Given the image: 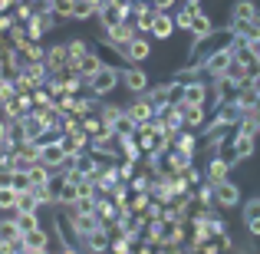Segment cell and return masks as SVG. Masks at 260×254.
<instances>
[{
	"label": "cell",
	"mask_w": 260,
	"mask_h": 254,
	"mask_svg": "<svg viewBox=\"0 0 260 254\" xmlns=\"http://www.w3.org/2000/svg\"><path fill=\"white\" fill-rule=\"evenodd\" d=\"M17 198H20V191L0 188V211H17Z\"/></svg>",
	"instance_id": "b9f144b4"
},
{
	"label": "cell",
	"mask_w": 260,
	"mask_h": 254,
	"mask_svg": "<svg viewBox=\"0 0 260 254\" xmlns=\"http://www.w3.org/2000/svg\"><path fill=\"white\" fill-rule=\"evenodd\" d=\"M214 202H217V208H237L241 205V188L228 178V182L214 185Z\"/></svg>",
	"instance_id": "30bf717a"
},
{
	"label": "cell",
	"mask_w": 260,
	"mask_h": 254,
	"mask_svg": "<svg viewBox=\"0 0 260 254\" xmlns=\"http://www.w3.org/2000/svg\"><path fill=\"white\" fill-rule=\"evenodd\" d=\"M158 13H175L178 10V0H148Z\"/></svg>",
	"instance_id": "681fc988"
},
{
	"label": "cell",
	"mask_w": 260,
	"mask_h": 254,
	"mask_svg": "<svg viewBox=\"0 0 260 254\" xmlns=\"http://www.w3.org/2000/svg\"><path fill=\"white\" fill-rule=\"evenodd\" d=\"M23 129H26V142H37L40 135L46 132V126H43V122H40V119H37L33 112H30V116L23 119Z\"/></svg>",
	"instance_id": "d590c367"
},
{
	"label": "cell",
	"mask_w": 260,
	"mask_h": 254,
	"mask_svg": "<svg viewBox=\"0 0 260 254\" xmlns=\"http://www.w3.org/2000/svg\"><path fill=\"white\" fill-rule=\"evenodd\" d=\"M7 126H10V122H4V119H0V142L7 139Z\"/></svg>",
	"instance_id": "6f0895ef"
},
{
	"label": "cell",
	"mask_w": 260,
	"mask_h": 254,
	"mask_svg": "<svg viewBox=\"0 0 260 254\" xmlns=\"http://www.w3.org/2000/svg\"><path fill=\"white\" fill-rule=\"evenodd\" d=\"M66 53H70L73 63H79V60L89 53V43H86V40H79V37H73V40H66Z\"/></svg>",
	"instance_id": "8d00e7d4"
},
{
	"label": "cell",
	"mask_w": 260,
	"mask_h": 254,
	"mask_svg": "<svg viewBox=\"0 0 260 254\" xmlns=\"http://www.w3.org/2000/svg\"><path fill=\"white\" fill-rule=\"evenodd\" d=\"M106 122H102L99 119V116H83V132L89 135V139H95V135H102V132H106Z\"/></svg>",
	"instance_id": "74e56055"
},
{
	"label": "cell",
	"mask_w": 260,
	"mask_h": 254,
	"mask_svg": "<svg viewBox=\"0 0 260 254\" xmlns=\"http://www.w3.org/2000/svg\"><path fill=\"white\" fill-rule=\"evenodd\" d=\"M23 57L30 60V63H43V60H46V46H43V43H30V46L23 50Z\"/></svg>",
	"instance_id": "ee69618b"
},
{
	"label": "cell",
	"mask_w": 260,
	"mask_h": 254,
	"mask_svg": "<svg viewBox=\"0 0 260 254\" xmlns=\"http://www.w3.org/2000/svg\"><path fill=\"white\" fill-rule=\"evenodd\" d=\"M231 20H244V23H260V7L254 0H234L231 4Z\"/></svg>",
	"instance_id": "5bb4252c"
},
{
	"label": "cell",
	"mask_w": 260,
	"mask_h": 254,
	"mask_svg": "<svg viewBox=\"0 0 260 254\" xmlns=\"http://www.w3.org/2000/svg\"><path fill=\"white\" fill-rule=\"evenodd\" d=\"M10 185H13V168L4 165L0 168V188H10Z\"/></svg>",
	"instance_id": "816d5d0a"
},
{
	"label": "cell",
	"mask_w": 260,
	"mask_h": 254,
	"mask_svg": "<svg viewBox=\"0 0 260 254\" xmlns=\"http://www.w3.org/2000/svg\"><path fill=\"white\" fill-rule=\"evenodd\" d=\"M181 102L184 106H208L211 102V79H194L181 86Z\"/></svg>",
	"instance_id": "277c9868"
},
{
	"label": "cell",
	"mask_w": 260,
	"mask_h": 254,
	"mask_svg": "<svg viewBox=\"0 0 260 254\" xmlns=\"http://www.w3.org/2000/svg\"><path fill=\"white\" fill-rule=\"evenodd\" d=\"M43 66L50 70V76H53V73H63L66 66H70V53H66V43H56V46H50V50H46V60H43Z\"/></svg>",
	"instance_id": "4fadbf2b"
},
{
	"label": "cell",
	"mask_w": 260,
	"mask_h": 254,
	"mask_svg": "<svg viewBox=\"0 0 260 254\" xmlns=\"http://www.w3.org/2000/svg\"><path fill=\"white\" fill-rule=\"evenodd\" d=\"M95 116H99V119L106 122L109 129H112L115 122H119L122 116H125V106H119V102H106V99H102V106H99V112H95Z\"/></svg>",
	"instance_id": "d4e9b609"
},
{
	"label": "cell",
	"mask_w": 260,
	"mask_h": 254,
	"mask_svg": "<svg viewBox=\"0 0 260 254\" xmlns=\"http://www.w3.org/2000/svg\"><path fill=\"white\" fill-rule=\"evenodd\" d=\"M122 89L132 96H145L152 89V79L142 66H122Z\"/></svg>",
	"instance_id": "3957f363"
},
{
	"label": "cell",
	"mask_w": 260,
	"mask_h": 254,
	"mask_svg": "<svg viewBox=\"0 0 260 254\" xmlns=\"http://www.w3.org/2000/svg\"><path fill=\"white\" fill-rule=\"evenodd\" d=\"M234 46H231V50H224V53H217V57H211L208 63L201 66V73H204V79H217V76H224V73H228V66L234 63Z\"/></svg>",
	"instance_id": "52a82bcc"
},
{
	"label": "cell",
	"mask_w": 260,
	"mask_h": 254,
	"mask_svg": "<svg viewBox=\"0 0 260 254\" xmlns=\"http://www.w3.org/2000/svg\"><path fill=\"white\" fill-rule=\"evenodd\" d=\"M214 30H217V26L211 23V17L204 13V7H201V10H198V17H194V26H191V40H204V37H211Z\"/></svg>",
	"instance_id": "484cf974"
},
{
	"label": "cell",
	"mask_w": 260,
	"mask_h": 254,
	"mask_svg": "<svg viewBox=\"0 0 260 254\" xmlns=\"http://www.w3.org/2000/svg\"><path fill=\"white\" fill-rule=\"evenodd\" d=\"M155 254H172V251H168V248H155Z\"/></svg>",
	"instance_id": "91938a15"
},
{
	"label": "cell",
	"mask_w": 260,
	"mask_h": 254,
	"mask_svg": "<svg viewBox=\"0 0 260 254\" xmlns=\"http://www.w3.org/2000/svg\"><path fill=\"white\" fill-rule=\"evenodd\" d=\"M63 211H66V208H63ZM66 215H70V211H66ZM70 221L76 224V231H79L83 238H89L92 231H99V228H106L99 215H70Z\"/></svg>",
	"instance_id": "e0dca14e"
},
{
	"label": "cell",
	"mask_w": 260,
	"mask_h": 254,
	"mask_svg": "<svg viewBox=\"0 0 260 254\" xmlns=\"http://www.w3.org/2000/svg\"><path fill=\"white\" fill-rule=\"evenodd\" d=\"M102 66H106V60H102V57H99V53H95V50H89L86 57L79 60V76H83V79H92L95 73L102 70Z\"/></svg>",
	"instance_id": "603a6c76"
},
{
	"label": "cell",
	"mask_w": 260,
	"mask_h": 254,
	"mask_svg": "<svg viewBox=\"0 0 260 254\" xmlns=\"http://www.w3.org/2000/svg\"><path fill=\"white\" fill-rule=\"evenodd\" d=\"M172 17H175V26H178V30L191 33V26H194V17H198V10H191V7H178V10L172 13Z\"/></svg>",
	"instance_id": "f546056e"
},
{
	"label": "cell",
	"mask_w": 260,
	"mask_h": 254,
	"mask_svg": "<svg viewBox=\"0 0 260 254\" xmlns=\"http://www.w3.org/2000/svg\"><path fill=\"white\" fill-rule=\"evenodd\" d=\"M13 191H20V195H23V191H33V185H30V175H26V172H13V185H10Z\"/></svg>",
	"instance_id": "f6af8a7d"
},
{
	"label": "cell",
	"mask_w": 260,
	"mask_h": 254,
	"mask_svg": "<svg viewBox=\"0 0 260 254\" xmlns=\"http://www.w3.org/2000/svg\"><path fill=\"white\" fill-rule=\"evenodd\" d=\"M83 251L86 254H109V251H112V238H109V231L99 228V231H92L89 238H83Z\"/></svg>",
	"instance_id": "9a60e30c"
},
{
	"label": "cell",
	"mask_w": 260,
	"mask_h": 254,
	"mask_svg": "<svg viewBox=\"0 0 260 254\" xmlns=\"http://www.w3.org/2000/svg\"><path fill=\"white\" fill-rule=\"evenodd\" d=\"M241 218H244V228H247L250 238H260V195L247 198L241 208Z\"/></svg>",
	"instance_id": "ba28073f"
},
{
	"label": "cell",
	"mask_w": 260,
	"mask_h": 254,
	"mask_svg": "<svg viewBox=\"0 0 260 254\" xmlns=\"http://www.w3.org/2000/svg\"><path fill=\"white\" fill-rule=\"evenodd\" d=\"M13 221H17L20 235H30V231L43 228V224H40V215H13Z\"/></svg>",
	"instance_id": "f35d334b"
},
{
	"label": "cell",
	"mask_w": 260,
	"mask_h": 254,
	"mask_svg": "<svg viewBox=\"0 0 260 254\" xmlns=\"http://www.w3.org/2000/svg\"><path fill=\"white\" fill-rule=\"evenodd\" d=\"M214 241H217V248H221V254H231V251H234V238H231L228 231H224V235H217Z\"/></svg>",
	"instance_id": "f907efd6"
},
{
	"label": "cell",
	"mask_w": 260,
	"mask_h": 254,
	"mask_svg": "<svg viewBox=\"0 0 260 254\" xmlns=\"http://www.w3.org/2000/svg\"><path fill=\"white\" fill-rule=\"evenodd\" d=\"M148 57H152V40H148V37H135L132 43L125 46V63H128V66L145 63Z\"/></svg>",
	"instance_id": "8fae6325"
},
{
	"label": "cell",
	"mask_w": 260,
	"mask_h": 254,
	"mask_svg": "<svg viewBox=\"0 0 260 254\" xmlns=\"http://www.w3.org/2000/svg\"><path fill=\"white\" fill-rule=\"evenodd\" d=\"M139 37V30H135V23L132 20H125V23H119V26H112L109 33H102V43H115V46H128L132 40Z\"/></svg>",
	"instance_id": "9c48e42d"
},
{
	"label": "cell",
	"mask_w": 260,
	"mask_h": 254,
	"mask_svg": "<svg viewBox=\"0 0 260 254\" xmlns=\"http://www.w3.org/2000/svg\"><path fill=\"white\" fill-rule=\"evenodd\" d=\"M40 211V202L33 198V191H23V195L17 198V211L13 215H37Z\"/></svg>",
	"instance_id": "836d02e7"
},
{
	"label": "cell",
	"mask_w": 260,
	"mask_h": 254,
	"mask_svg": "<svg viewBox=\"0 0 260 254\" xmlns=\"http://www.w3.org/2000/svg\"><path fill=\"white\" fill-rule=\"evenodd\" d=\"M194 205L198 208H217V202H214V185H198L194 188Z\"/></svg>",
	"instance_id": "f1b7e54d"
},
{
	"label": "cell",
	"mask_w": 260,
	"mask_h": 254,
	"mask_svg": "<svg viewBox=\"0 0 260 254\" xmlns=\"http://www.w3.org/2000/svg\"><path fill=\"white\" fill-rule=\"evenodd\" d=\"M112 135H119V139H135V135H139V122H135L132 116L125 112V116H122V119L112 126Z\"/></svg>",
	"instance_id": "83f0119b"
},
{
	"label": "cell",
	"mask_w": 260,
	"mask_h": 254,
	"mask_svg": "<svg viewBox=\"0 0 260 254\" xmlns=\"http://www.w3.org/2000/svg\"><path fill=\"white\" fill-rule=\"evenodd\" d=\"M56 241V231H46V228H37V231H30V235H23V248L26 251H37V248H50V244Z\"/></svg>",
	"instance_id": "ffe728a7"
},
{
	"label": "cell",
	"mask_w": 260,
	"mask_h": 254,
	"mask_svg": "<svg viewBox=\"0 0 260 254\" xmlns=\"http://www.w3.org/2000/svg\"><path fill=\"white\" fill-rule=\"evenodd\" d=\"M132 254H155V248H152V244H145V241H139V244H135V251Z\"/></svg>",
	"instance_id": "db71d44e"
},
{
	"label": "cell",
	"mask_w": 260,
	"mask_h": 254,
	"mask_svg": "<svg viewBox=\"0 0 260 254\" xmlns=\"http://www.w3.org/2000/svg\"><path fill=\"white\" fill-rule=\"evenodd\" d=\"M135 168H139L135 162H125V159H122V162H119V178H122V182H132V178L139 175Z\"/></svg>",
	"instance_id": "7dc6e473"
},
{
	"label": "cell",
	"mask_w": 260,
	"mask_h": 254,
	"mask_svg": "<svg viewBox=\"0 0 260 254\" xmlns=\"http://www.w3.org/2000/svg\"><path fill=\"white\" fill-rule=\"evenodd\" d=\"M125 112L132 116V119L139 122V126H148V122H152L155 116H158V109H155L152 102H148V96H132V102L125 106Z\"/></svg>",
	"instance_id": "5b68a950"
},
{
	"label": "cell",
	"mask_w": 260,
	"mask_h": 254,
	"mask_svg": "<svg viewBox=\"0 0 260 254\" xmlns=\"http://www.w3.org/2000/svg\"><path fill=\"white\" fill-rule=\"evenodd\" d=\"M224 76L231 79V83H237V86H244L247 83L250 76H254V70H250V63H244L241 57H234V63L228 66V73H224Z\"/></svg>",
	"instance_id": "7402d4cb"
},
{
	"label": "cell",
	"mask_w": 260,
	"mask_h": 254,
	"mask_svg": "<svg viewBox=\"0 0 260 254\" xmlns=\"http://www.w3.org/2000/svg\"><path fill=\"white\" fill-rule=\"evenodd\" d=\"M86 89L92 96H99V99H106L109 93H115V89H122V66H112L106 63L99 73H95L92 79H86Z\"/></svg>",
	"instance_id": "7a4b0ae2"
},
{
	"label": "cell",
	"mask_w": 260,
	"mask_h": 254,
	"mask_svg": "<svg viewBox=\"0 0 260 254\" xmlns=\"http://www.w3.org/2000/svg\"><path fill=\"white\" fill-rule=\"evenodd\" d=\"M122 159H125V162H135V165L145 159V152H142L139 139H122Z\"/></svg>",
	"instance_id": "1f68e13d"
},
{
	"label": "cell",
	"mask_w": 260,
	"mask_h": 254,
	"mask_svg": "<svg viewBox=\"0 0 260 254\" xmlns=\"http://www.w3.org/2000/svg\"><path fill=\"white\" fill-rule=\"evenodd\" d=\"M191 251L194 254H221V248H217V241H188Z\"/></svg>",
	"instance_id": "bcb514c9"
},
{
	"label": "cell",
	"mask_w": 260,
	"mask_h": 254,
	"mask_svg": "<svg viewBox=\"0 0 260 254\" xmlns=\"http://www.w3.org/2000/svg\"><path fill=\"white\" fill-rule=\"evenodd\" d=\"M201 172H204V182H208V185H221V182H228L231 165L221 159V155H214V159H204L201 162Z\"/></svg>",
	"instance_id": "8992f818"
},
{
	"label": "cell",
	"mask_w": 260,
	"mask_h": 254,
	"mask_svg": "<svg viewBox=\"0 0 260 254\" xmlns=\"http://www.w3.org/2000/svg\"><path fill=\"white\" fill-rule=\"evenodd\" d=\"M79 129H83V119H79V116H63V122H59V132L63 135H76Z\"/></svg>",
	"instance_id": "7bdbcfd3"
},
{
	"label": "cell",
	"mask_w": 260,
	"mask_h": 254,
	"mask_svg": "<svg viewBox=\"0 0 260 254\" xmlns=\"http://www.w3.org/2000/svg\"><path fill=\"white\" fill-rule=\"evenodd\" d=\"M95 215L102 218V224H106V228L119 221V208H115L112 198H102V202H95Z\"/></svg>",
	"instance_id": "4316f807"
},
{
	"label": "cell",
	"mask_w": 260,
	"mask_h": 254,
	"mask_svg": "<svg viewBox=\"0 0 260 254\" xmlns=\"http://www.w3.org/2000/svg\"><path fill=\"white\" fill-rule=\"evenodd\" d=\"M7 142H13V146H23L26 142V129H23V119L20 122H10V126H7Z\"/></svg>",
	"instance_id": "ab89813d"
},
{
	"label": "cell",
	"mask_w": 260,
	"mask_h": 254,
	"mask_svg": "<svg viewBox=\"0 0 260 254\" xmlns=\"http://www.w3.org/2000/svg\"><path fill=\"white\" fill-rule=\"evenodd\" d=\"M231 46H234V33H231L228 26H221V30H214L211 37H204V40H191L188 53H184V66H194V70H201V66L208 63L211 57L231 50Z\"/></svg>",
	"instance_id": "6da1fadb"
},
{
	"label": "cell",
	"mask_w": 260,
	"mask_h": 254,
	"mask_svg": "<svg viewBox=\"0 0 260 254\" xmlns=\"http://www.w3.org/2000/svg\"><path fill=\"white\" fill-rule=\"evenodd\" d=\"M73 7H76V0H46V10L56 13L59 20H73Z\"/></svg>",
	"instance_id": "4dcf8cb0"
},
{
	"label": "cell",
	"mask_w": 260,
	"mask_h": 254,
	"mask_svg": "<svg viewBox=\"0 0 260 254\" xmlns=\"http://www.w3.org/2000/svg\"><path fill=\"white\" fill-rule=\"evenodd\" d=\"M26 254H53L50 248H37V251H26Z\"/></svg>",
	"instance_id": "680465c9"
},
{
	"label": "cell",
	"mask_w": 260,
	"mask_h": 254,
	"mask_svg": "<svg viewBox=\"0 0 260 254\" xmlns=\"http://www.w3.org/2000/svg\"><path fill=\"white\" fill-rule=\"evenodd\" d=\"M0 241H7V244H17L20 254H23V235H20V228H17V221H13V215L10 218H4L0 221Z\"/></svg>",
	"instance_id": "44dd1931"
},
{
	"label": "cell",
	"mask_w": 260,
	"mask_h": 254,
	"mask_svg": "<svg viewBox=\"0 0 260 254\" xmlns=\"http://www.w3.org/2000/svg\"><path fill=\"white\" fill-rule=\"evenodd\" d=\"M244 119H247L250 126H254V132L260 135V109H254V112H247V116H244Z\"/></svg>",
	"instance_id": "f5cc1de1"
},
{
	"label": "cell",
	"mask_w": 260,
	"mask_h": 254,
	"mask_svg": "<svg viewBox=\"0 0 260 254\" xmlns=\"http://www.w3.org/2000/svg\"><path fill=\"white\" fill-rule=\"evenodd\" d=\"M198 149H201V135L191 132V129H184V132L175 135V152H184V155H198Z\"/></svg>",
	"instance_id": "ac0fdd59"
},
{
	"label": "cell",
	"mask_w": 260,
	"mask_h": 254,
	"mask_svg": "<svg viewBox=\"0 0 260 254\" xmlns=\"http://www.w3.org/2000/svg\"><path fill=\"white\" fill-rule=\"evenodd\" d=\"M208 122H211L208 106H184V129H191V132H201Z\"/></svg>",
	"instance_id": "2e32d148"
},
{
	"label": "cell",
	"mask_w": 260,
	"mask_h": 254,
	"mask_svg": "<svg viewBox=\"0 0 260 254\" xmlns=\"http://www.w3.org/2000/svg\"><path fill=\"white\" fill-rule=\"evenodd\" d=\"M184 178H188V185H191V188H198V185H204V172L198 168V165H191L188 172H184Z\"/></svg>",
	"instance_id": "c3c4849f"
},
{
	"label": "cell",
	"mask_w": 260,
	"mask_h": 254,
	"mask_svg": "<svg viewBox=\"0 0 260 254\" xmlns=\"http://www.w3.org/2000/svg\"><path fill=\"white\" fill-rule=\"evenodd\" d=\"M181 7H191V10H201V0H181Z\"/></svg>",
	"instance_id": "9f6ffc18"
},
{
	"label": "cell",
	"mask_w": 260,
	"mask_h": 254,
	"mask_svg": "<svg viewBox=\"0 0 260 254\" xmlns=\"http://www.w3.org/2000/svg\"><path fill=\"white\" fill-rule=\"evenodd\" d=\"M66 159H70V152L63 149V139H59V142H53V146H46L43 152H40V162H43V165L50 168L53 175H56V172L63 168V162H66Z\"/></svg>",
	"instance_id": "7c38bea8"
},
{
	"label": "cell",
	"mask_w": 260,
	"mask_h": 254,
	"mask_svg": "<svg viewBox=\"0 0 260 254\" xmlns=\"http://www.w3.org/2000/svg\"><path fill=\"white\" fill-rule=\"evenodd\" d=\"M191 165H194V155H184V152H168L165 155V172H172V175H184Z\"/></svg>",
	"instance_id": "d6986e66"
},
{
	"label": "cell",
	"mask_w": 260,
	"mask_h": 254,
	"mask_svg": "<svg viewBox=\"0 0 260 254\" xmlns=\"http://www.w3.org/2000/svg\"><path fill=\"white\" fill-rule=\"evenodd\" d=\"M132 195H148L152 191V185H155V175H148V172H139V175L132 178Z\"/></svg>",
	"instance_id": "e575fe53"
},
{
	"label": "cell",
	"mask_w": 260,
	"mask_h": 254,
	"mask_svg": "<svg viewBox=\"0 0 260 254\" xmlns=\"http://www.w3.org/2000/svg\"><path fill=\"white\" fill-rule=\"evenodd\" d=\"M99 17V7L92 4V0H76V7H73V20H95Z\"/></svg>",
	"instance_id": "d6a6232c"
},
{
	"label": "cell",
	"mask_w": 260,
	"mask_h": 254,
	"mask_svg": "<svg viewBox=\"0 0 260 254\" xmlns=\"http://www.w3.org/2000/svg\"><path fill=\"white\" fill-rule=\"evenodd\" d=\"M175 30H178V26H175L172 13H158V17H155V26H152V37L155 40H172Z\"/></svg>",
	"instance_id": "cb8c5ba5"
},
{
	"label": "cell",
	"mask_w": 260,
	"mask_h": 254,
	"mask_svg": "<svg viewBox=\"0 0 260 254\" xmlns=\"http://www.w3.org/2000/svg\"><path fill=\"white\" fill-rule=\"evenodd\" d=\"M66 211H70V215H95V198L92 195H83L73 208H66Z\"/></svg>",
	"instance_id": "60d3db41"
},
{
	"label": "cell",
	"mask_w": 260,
	"mask_h": 254,
	"mask_svg": "<svg viewBox=\"0 0 260 254\" xmlns=\"http://www.w3.org/2000/svg\"><path fill=\"white\" fill-rule=\"evenodd\" d=\"M13 7H17V0H0V13H13Z\"/></svg>",
	"instance_id": "11a10c76"
}]
</instances>
